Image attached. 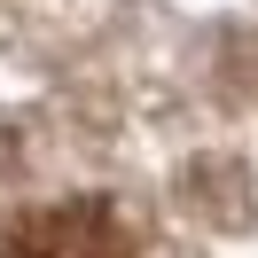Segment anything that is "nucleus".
I'll list each match as a JSON object with an SVG mask.
<instances>
[{"instance_id": "obj_1", "label": "nucleus", "mask_w": 258, "mask_h": 258, "mask_svg": "<svg viewBox=\"0 0 258 258\" xmlns=\"http://www.w3.org/2000/svg\"><path fill=\"white\" fill-rule=\"evenodd\" d=\"M0 258H141V242L110 204L71 196V204H39L24 219H8L0 227Z\"/></svg>"}]
</instances>
